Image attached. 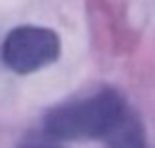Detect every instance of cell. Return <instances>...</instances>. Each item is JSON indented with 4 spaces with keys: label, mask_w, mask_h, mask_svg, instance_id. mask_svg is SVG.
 Instances as JSON below:
<instances>
[{
    "label": "cell",
    "mask_w": 155,
    "mask_h": 148,
    "mask_svg": "<svg viewBox=\"0 0 155 148\" xmlns=\"http://www.w3.org/2000/svg\"><path fill=\"white\" fill-rule=\"evenodd\" d=\"M130 112L126 98L112 87H103L87 96L50 107L44 114V132L57 141L103 139Z\"/></svg>",
    "instance_id": "cell-1"
},
{
    "label": "cell",
    "mask_w": 155,
    "mask_h": 148,
    "mask_svg": "<svg viewBox=\"0 0 155 148\" xmlns=\"http://www.w3.org/2000/svg\"><path fill=\"white\" fill-rule=\"evenodd\" d=\"M62 43L55 30L41 25H18L9 30L0 46L2 64L12 73L30 75L59 59Z\"/></svg>",
    "instance_id": "cell-2"
},
{
    "label": "cell",
    "mask_w": 155,
    "mask_h": 148,
    "mask_svg": "<svg viewBox=\"0 0 155 148\" xmlns=\"http://www.w3.org/2000/svg\"><path fill=\"white\" fill-rule=\"evenodd\" d=\"M105 146L107 148H146V132L141 125L139 116L135 112H128L116 128L105 137Z\"/></svg>",
    "instance_id": "cell-3"
},
{
    "label": "cell",
    "mask_w": 155,
    "mask_h": 148,
    "mask_svg": "<svg viewBox=\"0 0 155 148\" xmlns=\"http://www.w3.org/2000/svg\"><path fill=\"white\" fill-rule=\"evenodd\" d=\"M21 148H62V146H55V143H23Z\"/></svg>",
    "instance_id": "cell-4"
}]
</instances>
